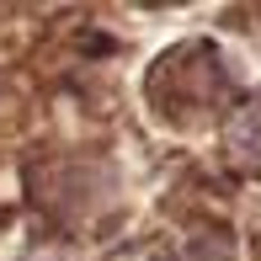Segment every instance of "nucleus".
I'll return each mask as SVG.
<instances>
[{
    "label": "nucleus",
    "mask_w": 261,
    "mask_h": 261,
    "mask_svg": "<svg viewBox=\"0 0 261 261\" xmlns=\"http://www.w3.org/2000/svg\"><path fill=\"white\" fill-rule=\"evenodd\" d=\"M155 75L160 80H181V86H155V107L171 112V117L203 112V107L219 101V91H224V69H219V59H213L208 48H187V54L165 59Z\"/></svg>",
    "instance_id": "f257e3e1"
},
{
    "label": "nucleus",
    "mask_w": 261,
    "mask_h": 261,
    "mask_svg": "<svg viewBox=\"0 0 261 261\" xmlns=\"http://www.w3.org/2000/svg\"><path fill=\"white\" fill-rule=\"evenodd\" d=\"M229 160L240 165V171H261V101L240 107V112L229 117Z\"/></svg>",
    "instance_id": "f03ea898"
}]
</instances>
